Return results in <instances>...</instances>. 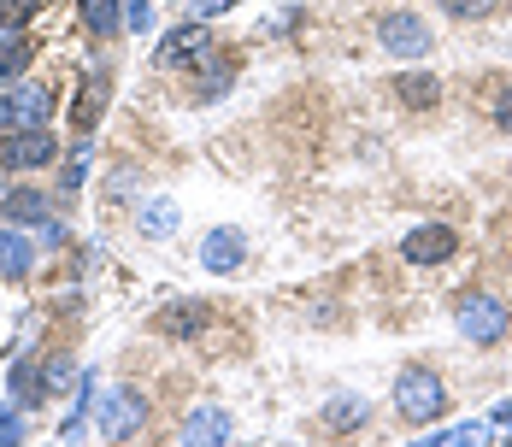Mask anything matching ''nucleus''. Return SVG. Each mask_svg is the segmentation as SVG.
Returning a JSON list of instances; mask_svg holds the SVG:
<instances>
[{
	"label": "nucleus",
	"instance_id": "18",
	"mask_svg": "<svg viewBox=\"0 0 512 447\" xmlns=\"http://www.w3.org/2000/svg\"><path fill=\"white\" fill-rule=\"evenodd\" d=\"M42 12V0H0V30L6 36H24V24Z\"/></svg>",
	"mask_w": 512,
	"mask_h": 447
},
{
	"label": "nucleus",
	"instance_id": "22",
	"mask_svg": "<svg viewBox=\"0 0 512 447\" xmlns=\"http://www.w3.org/2000/svg\"><path fill=\"white\" fill-rule=\"evenodd\" d=\"M448 18H489L495 12V0H436Z\"/></svg>",
	"mask_w": 512,
	"mask_h": 447
},
{
	"label": "nucleus",
	"instance_id": "8",
	"mask_svg": "<svg viewBox=\"0 0 512 447\" xmlns=\"http://www.w3.org/2000/svg\"><path fill=\"white\" fill-rule=\"evenodd\" d=\"M142 418H148V406L130 395H106V406H101V430H106V442H130L136 430H142Z\"/></svg>",
	"mask_w": 512,
	"mask_h": 447
},
{
	"label": "nucleus",
	"instance_id": "23",
	"mask_svg": "<svg viewBox=\"0 0 512 447\" xmlns=\"http://www.w3.org/2000/svg\"><path fill=\"white\" fill-rule=\"evenodd\" d=\"M0 442H24V418H18V406H0Z\"/></svg>",
	"mask_w": 512,
	"mask_h": 447
},
{
	"label": "nucleus",
	"instance_id": "25",
	"mask_svg": "<svg viewBox=\"0 0 512 447\" xmlns=\"http://www.w3.org/2000/svg\"><path fill=\"white\" fill-rule=\"evenodd\" d=\"M148 24H154L148 0H130V6H124V30H148Z\"/></svg>",
	"mask_w": 512,
	"mask_h": 447
},
{
	"label": "nucleus",
	"instance_id": "21",
	"mask_svg": "<svg viewBox=\"0 0 512 447\" xmlns=\"http://www.w3.org/2000/svg\"><path fill=\"white\" fill-rule=\"evenodd\" d=\"M465 442H483V424H454V430L430 436V447H465Z\"/></svg>",
	"mask_w": 512,
	"mask_h": 447
},
{
	"label": "nucleus",
	"instance_id": "2",
	"mask_svg": "<svg viewBox=\"0 0 512 447\" xmlns=\"http://www.w3.org/2000/svg\"><path fill=\"white\" fill-rule=\"evenodd\" d=\"M507 330H512L507 300H495V295H465L460 300V336L471 348H495Z\"/></svg>",
	"mask_w": 512,
	"mask_h": 447
},
{
	"label": "nucleus",
	"instance_id": "10",
	"mask_svg": "<svg viewBox=\"0 0 512 447\" xmlns=\"http://www.w3.org/2000/svg\"><path fill=\"white\" fill-rule=\"evenodd\" d=\"M106 95H112V77L106 71H95L89 83H83V95H77V106H71V118H77V130H95L106 112Z\"/></svg>",
	"mask_w": 512,
	"mask_h": 447
},
{
	"label": "nucleus",
	"instance_id": "11",
	"mask_svg": "<svg viewBox=\"0 0 512 447\" xmlns=\"http://www.w3.org/2000/svg\"><path fill=\"white\" fill-rule=\"evenodd\" d=\"M183 442H195V447H206V442H230V412H212V406L189 412V418H183Z\"/></svg>",
	"mask_w": 512,
	"mask_h": 447
},
{
	"label": "nucleus",
	"instance_id": "14",
	"mask_svg": "<svg viewBox=\"0 0 512 447\" xmlns=\"http://www.w3.org/2000/svg\"><path fill=\"white\" fill-rule=\"evenodd\" d=\"M30 265H36L30 242L18 230H0V277H30Z\"/></svg>",
	"mask_w": 512,
	"mask_h": 447
},
{
	"label": "nucleus",
	"instance_id": "24",
	"mask_svg": "<svg viewBox=\"0 0 512 447\" xmlns=\"http://www.w3.org/2000/svg\"><path fill=\"white\" fill-rule=\"evenodd\" d=\"M12 389H18V400H42L36 395V365H18L12 371Z\"/></svg>",
	"mask_w": 512,
	"mask_h": 447
},
{
	"label": "nucleus",
	"instance_id": "19",
	"mask_svg": "<svg viewBox=\"0 0 512 447\" xmlns=\"http://www.w3.org/2000/svg\"><path fill=\"white\" fill-rule=\"evenodd\" d=\"M142 230H148V236L177 230V206H171V200H148V206H142Z\"/></svg>",
	"mask_w": 512,
	"mask_h": 447
},
{
	"label": "nucleus",
	"instance_id": "5",
	"mask_svg": "<svg viewBox=\"0 0 512 447\" xmlns=\"http://www.w3.org/2000/svg\"><path fill=\"white\" fill-rule=\"evenodd\" d=\"M48 89L42 83H12L6 100H0V124L6 130H30V124H48Z\"/></svg>",
	"mask_w": 512,
	"mask_h": 447
},
{
	"label": "nucleus",
	"instance_id": "12",
	"mask_svg": "<svg viewBox=\"0 0 512 447\" xmlns=\"http://www.w3.org/2000/svg\"><path fill=\"white\" fill-rule=\"evenodd\" d=\"M159 330H165V336H201L206 306H195V300H171V306L159 312Z\"/></svg>",
	"mask_w": 512,
	"mask_h": 447
},
{
	"label": "nucleus",
	"instance_id": "20",
	"mask_svg": "<svg viewBox=\"0 0 512 447\" xmlns=\"http://www.w3.org/2000/svg\"><path fill=\"white\" fill-rule=\"evenodd\" d=\"M359 418H365V400H336V406L324 412V430H348Z\"/></svg>",
	"mask_w": 512,
	"mask_h": 447
},
{
	"label": "nucleus",
	"instance_id": "17",
	"mask_svg": "<svg viewBox=\"0 0 512 447\" xmlns=\"http://www.w3.org/2000/svg\"><path fill=\"white\" fill-rule=\"evenodd\" d=\"M24 65H30V42L24 36H6L0 42V89H12L24 77Z\"/></svg>",
	"mask_w": 512,
	"mask_h": 447
},
{
	"label": "nucleus",
	"instance_id": "27",
	"mask_svg": "<svg viewBox=\"0 0 512 447\" xmlns=\"http://www.w3.org/2000/svg\"><path fill=\"white\" fill-rule=\"evenodd\" d=\"M495 124H501V130H512V89L495 100Z\"/></svg>",
	"mask_w": 512,
	"mask_h": 447
},
{
	"label": "nucleus",
	"instance_id": "26",
	"mask_svg": "<svg viewBox=\"0 0 512 447\" xmlns=\"http://www.w3.org/2000/svg\"><path fill=\"white\" fill-rule=\"evenodd\" d=\"M89 159H95L89 148H77V153H71V165H65V189H77V183H83V171H89Z\"/></svg>",
	"mask_w": 512,
	"mask_h": 447
},
{
	"label": "nucleus",
	"instance_id": "15",
	"mask_svg": "<svg viewBox=\"0 0 512 447\" xmlns=\"http://www.w3.org/2000/svg\"><path fill=\"white\" fill-rule=\"evenodd\" d=\"M0 212H6L12 224H42V218H48V200L36 195V189H12V195H6V206H0Z\"/></svg>",
	"mask_w": 512,
	"mask_h": 447
},
{
	"label": "nucleus",
	"instance_id": "3",
	"mask_svg": "<svg viewBox=\"0 0 512 447\" xmlns=\"http://www.w3.org/2000/svg\"><path fill=\"white\" fill-rule=\"evenodd\" d=\"M59 159V142H53L48 124H30V130H12L6 142H0V165H12V171H42Z\"/></svg>",
	"mask_w": 512,
	"mask_h": 447
},
{
	"label": "nucleus",
	"instance_id": "13",
	"mask_svg": "<svg viewBox=\"0 0 512 447\" xmlns=\"http://www.w3.org/2000/svg\"><path fill=\"white\" fill-rule=\"evenodd\" d=\"M395 95L407 100V106H418V112H430V106L442 100V83H436L430 71H401V77H395Z\"/></svg>",
	"mask_w": 512,
	"mask_h": 447
},
{
	"label": "nucleus",
	"instance_id": "4",
	"mask_svg": "<svg viewBox=\"0 0 512 447\" xmlns=\"http://www.w3.org/2000/svg\"><path fill=\"white\" fill-rule=\"evenodd\" d=\"M195 59H212V30H206V18H195V24H177V30L159 42V53H154V65H165V71L195 65Z\"/></svg>",
	"mask_w": 512,
	"mask_h": 447
},
{
	"label": "nucleus",
	"instance_id": "29",
	"mask_svg": "<svg viewBox=\"0 0 512 447\" xmlns=\"http://www.w3.org/2000/svg\"><path fill=\"white\" fill-rule=\"evenodd\" d=\"M495 424H507V430H512V400H507V406H495Z\"/></svg>",
	"mask_w": 512,
	"mask_h": 447
},
{
	"label": "nucleus",
	"instance_id": "7",
	"mask_svg": "<svg viewBox=\"0 0 512 447\" xmlns=\"http://www.w3.org/2000/svg\"><path fill=\"white\" fill-rule=\"evenodd\" d=\"M401 253H407L412 265H442V259L460 253V236H454L448 224H418L407 242H401Z\"/></svg>",
	"mask_w": 512,
	"mask_h": 447
},
{
	"label": "nucleus",
	"instance_id": "6",
	"mask_svg": "<svg viewBox=\"0 0 512 447\" xmlns=\"http://www.w3.org/2000/svg\"><path fill=\"white\" fill-rule=\"evenodd\" d=\"M377 36H383V48L395 53V59H424V53H430V30H424L412 12H389V18L377 24Z\"/></svg>",
	"mask_w": 512,
	"mask_h": 447
},
{
	"label": "nucleus",
	"instance_id": "16",
	"mask_svg": "<svg viewBox=\"0 0 512 447\" xmlns=\"http://www.w3.org/2000/svg\"><path fill=\"white\" fill-rule=\"evenodd\" d=\"M83 24H89L95 36H118V30H124V6H118V0H83Z\"/></svg>",
	"mask_w": 512,
	"mask_h": 447
},
{
	"label": "nucleus",
	"instance_id": "1",
	"mask_svg": "<svg viewBox=\"0 0 512 447\" xmlns=\"http://www.w3.org/2000/svg\"><path fill=\"white\" fill-rule=\"evenodd\" d=\"M395 406H401V418L412 424H436L442 412H448V389H442V377L436 371H401L395 377Z\"/></svg>",
	"mask_w": 512,
	"mask_h": 447
},
{
	"label": "nucleus",
	"instance_id": "28",
	"mask_svg": "<svg viewBox=\"0 0 512 447\" xmlns=\"http://www.w3.org/2000/svg\"><path fill=\"white\" fill-rule=\"evenodd\" d=\"M230 6H236V0H201L195 12H201V18H218V12H230Z\"/></svg>",
	"mask_w": 512,
	"mask_h": 447
},
{
	"label": "nucleus",
	"instance_id": "9",
	"mask_svg": "<svg viewBox=\"0 0 512 447\" xmlns=\"http://www.w3.org/2000/svg\"><path fill=\"white\" fill-rule=\"evenodd\" d=\"M242 259H248V242H242V230H212V236L201 242V265H206V271H218V277H230Z\"/></svg>",
	"mask_w": 512,
	"mask_h": 447
}]
</instances>
